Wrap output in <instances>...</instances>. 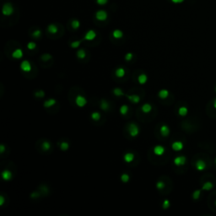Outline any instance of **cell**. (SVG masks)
<instances>
[{
  "label": "cell",
  "instance_id": "obj_1",
  "mask_svg": "<svg viewBox=\"0 0 216 216\" xmlns=\"http://www.w3.org/2000/svg\"><path fill=\"white\" fill-rule=\"evenodd\" d=\"M2 13L4 15H7V16L11 15L14 13V8H13V6L10 3H7V4H4L2 9Z\"/></svg>",
  "mask_w": 216,
  "mask_h": 216
},
{
  "label": "cell",
  "instance_id": "obj_2",
  "mask_svg": "<svg viewBox=\"0 0 216 216\" xmlns=\"http://www.w3.org/2000/svg\"><path fill=\"white\" fill-rule=\"evenodd\" d=\"M128 132H129L132 137H136L139 133V129H138V127L135 123H130L129 127H128Z\"/></svg>",
  "mask_w": 216,
  "mask_h": 216
},
{
  "label": "cell",
  "instance_id": "obj_3",
  "mask_svg": "<svg viewBox=\"0 0 216 216\" xmlns=\"http://www.w3.org/2000/svg\"><path fill=\"white\" fill-rule=\"evenodd\" d=\"M75 102H76V105L79 106V107H83V106H85L87 103L86 99L82 95H77L76 96V99H75Z\"/></svg>",
  "mask_w": 216,
  "mask_h": 216
},
{
  "label": "cell",
  "instance_id": "obj_4",
  "mask_svg": "<svg viewBox=\"0 0 216 216\" xmlns=\"http://www.w3.org/2000/svg\"><path fill=\"white\" fill-rule=\"evenodd\" d=\"M95 18L97 19L98 20L104 21L106 20V18H107V14H106V12L104 10H99L98 12H96Z\"/></svg>",
  "mask_w": 216,
  "mask_h": 216
},
{
  "label": "cell",
  "instance_id": "obj_5",
  "mask_svg": "<svg viewBox=\"0 0 216 216\" xmlns=\"http://www.w3.org/2000/svg\"><path fill=\"white\" fill-rule=\"evenodd\" d=\"M20 69L24 71V72H30L31 70V63L29 61L25 60L20 63Z\"/></svg>",
  "mask_w": 216,
  "mask_h": 216
},
{
  "label": "cell",
  "instance_id": "obj_6",
  "mask_svg": "<svg viewBox=\"0 0 216 216\" xmlns=\"http://www.w3.org/2000/svg\"><path fill=\"white\" fill-rule=\"evenodd\" d=\"M186 163V157L185 156H177L174 159V164L177 166H183Z\"/></svg>",
  "mask_w": 216,
  "mask_h": 216
},
{
  "label": "cell",
  "instance_id": "obj_7",
  "mask_svg": "<svg viewBox=\"0 0 216 216\" xmlns=\"http://www.w3.org/2000/svg\"><path fill=\"white\" fill-rule=\"evenodd\" d=\"M95 36H96V33L95 32V31L91 30V31H89L86 32V34H85V38H84V39L86 40V41H92V40L95 39Z\"/></svg>",
  "mask_w": 216,
  "mask_h": 216
},
{
  "label": "cell",
  "instance_id": "obj_8",
  "mask_svg": "<svg viewBox=\"0 0 216 216\" xmlns=\"http://www.w3.org/2000/svg\"><path fill=\"white\" fill-rule=\"evenodd\" d=\"M154 153L158 156H160L165 153V148L161 145H156L154 148Z\"/></svg>",
  "mask_w": 216,
  "mask_h": 216
},
{
  "label": "cell",
  "instance_id": "obj_9",
  "mask_svg": "<svg viewBox=\"0 0 216 216\" xmlns=\"http://www.w3.org/2000/svg\"><path fill=\"white\" fill-rule=\"evenodd\" d=\"M160 133L163 137H167L170 134V128L168 126L162 125L160 128Z\"/></svg>",
  "mask_w": 216,
  "mask_h": 216
},
{
  "label": "cell",
  "instance_id": "obj_10",
  "mask_svg": "<svg viewBox=\"0 0 216 216\" xmlns=\"http://www.w3.org/2000/svg\"><path fill=\"white\" fill-rule=\"evenodd\" d=\"M172 147L175 151H180L183 149V144L180 141H176L172 144Z\"/></svg>",
  "mask_w": 216,
  "mask_h": 216
},
{
  "label": "cell",
  "instance_id": "obj_11",
  "mask_svg": "<svg viewBox=\"0 0 216 216\" xmlns=\"http://www.w3.org/2000/svg\"><path fill=\"white\" fill-rule=\"evenodd\" d=\"M2 178L5 181H9L12 178V173L9 170H5L2 172Z\"/></svg>",
  "mask_w": 216,
  "mask_h": 216
},
{
  "label": "cell",
  "instance_id": "obj_12",
  "mask_svg": "<svg viewBox=\"0 0 216 216\" xmlns=\"http://www.w3.org/2000/svg\"><path fill=\"white\" fill-rule=\"evenodd\" d=\"M205 167H206V163L204 162V160H198V161H197V163H196V168H197V170H204L205 169Z\"/></svg>",
  "mask_w": 216,
  "mask_h": 216
},
{
  "label": "cell",
  "instance_id": "obj_13",
  "mask_svg": "<svg viewBox=\"0 0 216 216\" xmlns=\"http://www.w3.org/2000/svg\"><path fill=\"white\" fill-rule=\"evenodd\" d=\"M127 98L131 102H133V103H138V102L140 101V97L138 95H127Z\"/></svg>",
  "mask_w": 216,
  "mask_h": 216
},
{
  "label": "cell",
  "instance_id": "obj_14",
  "mask_svg": "<svg viewBox=\"0 0 216 216\" xmlns=\"http://www.w3.org/2000/svg\"><path fill=\"white\" fill-rule=\"evenodd\" d=\"M123 158H124V160L126 161V162L130 163L134 159V154L133 153H126L124 154V157Z\"/></svg>",
  "mask_w": 216,
  "mask_h": 216
},
{
  "label": "cell",
  "instance_id": "obj_15",
  "mask_svg": "<svg viewBox=\"0 0 216 216\" xmlns=\"http://www.w3.org/2000/svg\"><path fill=\"white\" fill-rule=\"evenodd\" d=\"M12 56L13 57H14V58H21L22 57H23V51H22L21 49H16L14 53H12Z\"/></svg>",
  "mask_w": 216,
  "mask_h": 216
},
{
  "label": "cell",
  "instance_id": "obj_16",
  "mask_svg": "<svg viewBox=\"0 0 216 216\" xmlns=\"http://www.w3.org/2000/svg\"><path fill=\"white\" fill-rule=\"evenodd\" d=\"M101 108L102 109L103 111H108L109 108H110V105H109V103L106 101V100H101Z\"/></svg>",
  "mask_w": 216,
  "mask_h": 216
},
{
  "label": "cell",
  "instance_id": "obj_17",
  "mask_svg": "<svg viewBox=\"0 0 216 216\" xmlns=\"http://www.w3.org/2000/svg\"><path fill=\"white\" fill-rule=\"evenodd\" d=\"M147 79H148V77L146 75H144V73H142L139 76H138V83L140 84V85H144L146 82H147Z\"/></svg>",
  "mask_w": 216,
  "mask_h": 216
},
{
  "label": "cell",
  "instance_id": "obj_18",
  "mask_svg": "<svg viewBox=\"0 0 216 216\" xmlns=\"http://www.w3.org/2000/svg\"><path fill=\"white\" fill-rule=\"evenodd\" d=\"M56 104V100L55 99H49V100H47V101H46L44 102V106L45 107H51V106H53Z\"/></svg>",
  "mask_w": 216,
  "mask_h": 216
},
{
  "label": "cell",
  "instance_id": "obj_19",
  "mask_svg": "<svg viewBox=\"0 0 216 216\" xmlns=\"http://www.w3.org/2000/svg\"><path fill=\"white\" fill-rule=\"evenodd\" d=\"M116 76L117 78H122L125 75V69H122V68H119L117 70H116Z\"/></svg>",
  "mask_w": 216,
  "mask_h": 216
},
{
  "label": "cell",
  "instance_id": "obj_20",
  "mask_svg": "<svg viewBox=\"0 0 216 216\" xmlns=\"http://www.w3.org/2000/svg\"><path fill=\"white\" fill-rule=\"evenodd\" d=\"M47 30L51 34H56L57 32V31H58V29H57V26L56 25L51 24V25H49V26H48Z\"/></svg>",
  "mask_w": 216,
  "mask_h": 216
},
{
  "label": "cell",
  "instance_id": "obj_21",
  "mask_svg": "<svg viewBox=\"0 0 216 216\" xmlns=\"http://www.w3.org/2000/svg\"><path fill=\"white\" fill-rule=\"evenodd\" d=\"M158 95H159V97L161 99H166L167 96L169 95V91H167V90H161V91L159 92V94H158Z\"/></svg>",
  "mask_w": 216,
  "mask_h": 216
},
{
  "label": "cell",
  "instance_id": "obj_22",
  "mask_svg": "<svg viewBox=\"0 0 216 216\" xmlns=\"http://www.w3.org/2000/svg\"><path fill=\"white\" fill-rule=\"evenodd\" d=\"M112 35H113V37L117 38V39H120V38L123 36V33H122V31L120 30H115L113 32H112Z\"/></svg>",
  "mask_w": 216,
  "mask_h": 216
},
{
  "label": "cell",
  "instance_id": "obj_23",
  "mask_svg": "<svg viewBox=\"0 0 216 216\" xmlns=\"http://www.w3.org/2000/svg\"><path fill=\"white\" fill-rule=\"evenodd\" d=\"M151 110H152V106H151L150 104H148V103L143 105V106H142V111H143L144 113H149Z\"/></svg>",
  "mask_w": 216,
  "mask_h": 216
},
{
  "label": "cell",
  "instance_id": "obj_24",
  "mask_svg": "<svg viewBox=\"0 0 216 216\" xmlns=\"http://www.w3.org/2000/svg\"><path fill=\"white\" fill-rule=\"evenodd\" d=\"M213 187H214V185H213V183L210 182H205L204 185H203V190H206V191H209V190H211L213 188Z\"/></svg>",
  "mask_w": 216,
  "mask_h": 216
},
{
  "label": "cell",
  "instance_id": "obj_25",
  "mask_svg": "<svg viewBox=\"0 0 216 216\" xmlns=\"http://www.w3.org/2000/svg\"><path fill=\"white\" fill-rule=\"evenodd\" d=\"M178 113L180 116H182V117H184V116L188 114V108H187L186 106H182V107L179 108Z\"/></svg>",
  "mask_w": 216,
  "mask_h": 216
},
{
  "label": "cell",
  "instance_id": "obj_26",
  "mask_svg": "<svg viewBox=\"0 0 216 216\" xmlns=\"http://www.w3.org/2000/svg\"><path fill=\"white\" fill-rule=\"evenodd\" d=\"M112 92H113V94L116 95V96H117V97H119V96H122V95H124L123 94V92H122V91L120 89V88H115L113 91H112Z\"/></svg>",
  "mask_w": 216,
  "mask_h": 216
},
{
  "label": "cell",
  "instance_id": "obj_27",
  "mask_svg": "<svg viewBox=\"0 0 216 216\" xmlns=\"http://www.w3.org/2000/svg\"><path fill=\"white\" fill-rule=\"evenodd\" d=\"M85 56H86V53H85V51L84 50V49H79L78 51V53H77V57H78L79 58H80V59L85 58Z\"/></svg>",
  "mask_w": 216,
  "mask_h": 216
},
{
  "label": "cell",
  "instance_id": "obj_28",
  "mask_svg": "<svg viewBox=\"0 0 216 216\" xmlns=\"http://www.w3.org/2000/svg\"><path fill=\"white\" fill-rule=\"evenodd\" d=\"M128 111V106L127 105H123L120 107V113L122 115H126Z\"/></svg>",
  "mask_w": 216,
  "mask_h": 216
},
{
  "label": "cell",
  "instance_id": "obj_29",
  "mask_svg": "<svg viewBox=\"0 0 216 216\" xmlns=\"http://www.w3.org/2000/svg\"><path fill=\"white\" fill-rule=\"evenodd\" d=\"M42 149L45 151H47L51 149V144L48 141H44L42 143Z\"/></svg>",
  "mask_w": 216,
  "mask_h": 216
},
{
  "label": "cell",
  "instance_id": "obj_30",
  "mask_svg": "<svg viewBox=\"0 0 216 216\" xmlns=\"http://www.w3.org/2000/svg\"><path fill=\"white\" fill-rule=\"evenodd\" d=\"M69 143H67V142H62L60 144V149L63 150V151H65V150H69Z\"/></svg>",
  "mask_w": 216,
  "mask_h": 216
},
{
  "label": "cell",
  "instance_id": "obj_31",
  "mask_svg": "<svg viewBox=\"0 0 216 216\" xmlns=\"http://www.w3.org/2000/svg\"><path fill=\"white\" fill-rule=\"evenodd\" d=\"M91 118L95 121H98V120H100V118H101V114L97 111L93 112V113L91 114Z\"/></svg>",
  "mask_w": 216,
  "mask_h": 216
},
{
  "label": "cell",
  "instance_id": "obj_32",
  "mask_svg": "<svg viewBox=\"0 0 216 216\" xmlns=\"http://www.w3.org/2000/svg\"><path fill=\"white\" fill-rule=\"evenodd\" d=\"M129 179H130L129 176H128V174H126V173L122 174V175L121 176V180H122V182H123L124 183L128 182V181H129Z\"/></svg>",
  "mask_w": 216,
  "mask_h": 216
},
{
  "label": "cell",
  "instance_id": "obj_33",
  "mask_svg": "<svg viewBox=\"0 0 216 216\" xmlns=\"http://www.w3.org/2000/svg\"><path fill=\"white\" fill-rule=\"evenodd\" d=\"M82 42V40H79V41H73L72 43H71V47L72 48H77L79 47L80 43Z\"/></svg>",
  "mask_w": 216,
  "mask_h": 216
},
{
  "label": "cell",
  "instance_id": "obj_34",
  "mask_svg": "<svg viewBox=\"0 0 216 216\" xmlns=\"http://www.w3.org/2000/svg\"><path fill=\"white\" fill-rule=\"evenodd\" d=\"M35 97H38V98H42L45 96V92L43 91H36L34 95Z\"/></svg>",
  "mask_w": 216,
  "mask_h": 216
},
{
  "label": "cell",
  "instance_id": "obj_35",
  "mask_svg": "<svg viewBox=\"0 0 216 216\" xmlns=\"http://www.w3.org/2000/svg\"><path fill=\"white\" fill-rule=\"evenodd\" d=\"M200 194H201V191H200V190H196V191H194V192H193V194H192V198L193 199L199 198Z\"/></svg>",
  "mask_w": 216,
  "mask_h": 216
},
{
  "label": "cell",
  "instance_id": "obj_36",
  "mask_svg": "<svg viewBox=\"0 0 216 216\" xmlns=\"http://www.w3.org/2000/svg\"><path fill=\"white\" fill-rule=\"evenodd\" d=\"M72 27L73 29H78L79 27V25H80V23H79V20H73L72 21Z\"/></svg>",
  "mask_w": 216,
  "mask_h": 216
},
{
  "label": "cell",
  "instance_id": "obj_37",
  "mask_svg": "<svg viewBox=\"0 0 216 216\" xmlns=\"http://www.w3.org/2000/svg\"><path fill=\"white\" fill-rule=\"evenodd\" d=\"M35 47H36V44H35V42H32V41H31V42H29L27 44V47H28L29 50H33L35 48Z\"/></svg>",
  "mask_w": 216,
  "mask_h": 216
},
{
  "label": "cell",
  "instance_id": "obj_38",
  "mask_svg": "<svg viewBox=\"0 0 216 216\" xmlns=\"http://www.w3.org/2000/svg\"><path fill=\"white\" fill-rule=\"evenodd\" d=\"M41 31L40 30H36V31H35L33 32V34H32V36L35 37V38H38V37L41 36Z\"/></svg>",
  "mask_w": 216,
  "mask_h": 216
},
{
  "label": "cell",
  "instance_id": "obj_39",
  "mask_svg": "<svg viewBox=\"0 0 216 216\" xmlns=\"http://www.w3.org/2000/svg\"><path fill=\"white\" fill-rule=\"evenodd\" d=\"M162 207H163V208H164V209L168 208L170 207V201H169V200H167V199H166V200L164 201V203H163Z\"/></svg>",
  "mask_w": 216,
  "mask_h": 216
},
{
  "label": "cell",
  "instance_id": "obj_40",
  "mask_svg": "<svg viewBox=\"0 0 216 216\" xmlns=\"http://www.w3.org/2000/svg\"><path fill=\"white\" fill-rule=\"evenodd\" d=\"M41 58H42L43 61H47V60H49V59L51 58V56L50 55V54L46 53V54H43L42 57H41Z\"/></svg>",
  "mask_w": 216,
  "mask_h": 216
},
{
  "label": "cell",
  "instance_id": "obj_41",
  "mask_svg": "<svg viewBox=\"0 0 216 216\" xmlns=\"http://www.w3.org/2000/svg\"><path fill=\"white\" fill-rule=\"evenodd\" d=\"M156 187H157L158 189H163L164 188H165V183H164L163 182H158L156 183Z\"/></svg>",
  "mask_w": 216,
  "mask_h": 216
},
{
  "label": "cell",
  "instance_id": "obj_42",
  "mask_svg": "<svg viewBox=\"0 0 216 216\" xmlns=\"http://www.w3.org/2000/svg\"><path fill=\"white\" fill-rule=\"evenodd\" d=\"M132 58H133V53H128L126 54V56H125V59L127 60V61H130Z\"/></svg>",
  "mask_w": 216,
  "mask_h": 216
},
{
  "label": "cell",
  "instance_id": "obj_43",
  "mask_svg": "<svg viewBox=\"0 0 216 216\" xmlns=\"http://www.w3.org/2000/svg\"><path fill=\"white\" fill-rule=\"evenodd\" d=\"M108 0H96V2H97V4L100 5H105L106 3H107Z\"/></svg>",
  "mask_w": 216,
  "mask_h": 216
},
{
  "label": "cell",
  "instance_id": "obj_44",
  "mask_svg": "<svg viewBox=\"0 0 216 216\" xmlns=\"http://www.w3.org/2000/svg\"><path fill=\"white\" fill-rule=\"evenodd\" d=\"M39 196H40V193L35 192H32L31 194V198H38Z\"/></svg>",
  "mask_w": 216,
  "mask_h": 216
},
{
  "label": "cell",
  "instance_id": "obj_45",
  "mask_svg": "<svg viewBox=\"0 0 216 216\" xmlns=\"http://www.w3.org/2000/svg\"><path fill=\"white\" fill-rule=\"evenodd\" d=\"M4 196H0V206H2V205H4Z\"/></svg>",
  "mask_w": 216,
  "mask_h": 216
},
{
  "label": "cell",
  "instance_id": "obj_46",
  "mask_svg": "<svg viewBox=\"0 0 216 216\" xmlns=\"http://www.w3.org/2000/svg\"><path fill=\"white\" fill-rule=\"evenodd\" d=\"M5 151V147H4V144H1V145H0V153H4Z\"/></svg>",
  "mask_w": 216,
  "mask_h": 216
},
{
  "label": "cell",
  "instance_id": "obj_47",
  "mask_svg": "<svg viewBox=\"0 0 216 216\" xmlns=\"http://www.w3.org/2000/svg\"><path fill=\"white\" fill-rule=\"evenodd\" d=\"M172 1L174 3V4H181V3H182L184 0H172Z\"/></svg>",
  "mask_w": 216,
  "mask_h": 216
},
{
  "label": "cell",
  "instance_id": "obj_48",
  "mask_svg": "<svg viewBox=\"0 0 216 216\" xmlns=\"http://www.w3.org/2000/svg\"><path fill=\"white\" fill-rule=\"evenodd\" d=\"M214 108L216 109V99L214 100Z\"/></svg>",
  "mask_w": 216,
  "mask_h": 216
},
{
  "label": "cell",
  "instance_id": "obj_49",
  "mask_svg": "<svg viewBox=\"0 0 216 216\" xmlns=\"http://www.w3.org/2000/svg\"><path fill=\"white\" fill-rule=\"evenodd\" d=\"M215 205H216V201H215Z\"/></svg>",
  "mask_w": 216,
  "mask_h": 216
},
{
  "label": "cell",
  "instance_id": "obj_50",
  "mask_svg": "<svg viewBox=\"0 0 216 216\" xmlns=\"http://www.w3.org/2000/svg\"><path fill=\"white\" fill-rule=\"evenodd\" d=\"M215 91H216V88H215Z\"/></svg>",
  "mask_w": 216,
  "mask_h": 216
},
{
  "label": "cell",
  "instance_id": "obj_51",
  "mask_svg": "<svg viewBox=\"0 0 216 216\" xmlns=\"http://www.w3.org/2000/svg\"><path fill=\"white\" fill-rule=\"evenodd\" d=\"M215 162H216V159H215Z\"/></svg>",
  "mask_w": 216,
  "mask_h": 216
}]
</instances>
